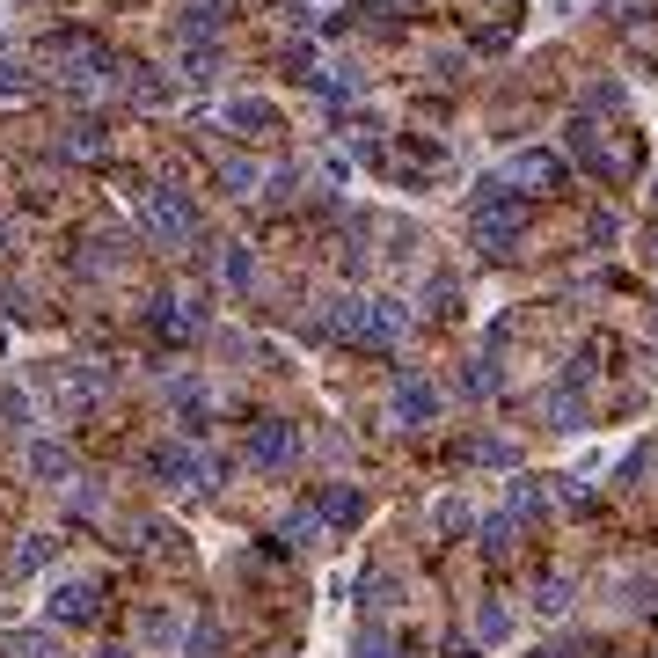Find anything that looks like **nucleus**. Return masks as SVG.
Returning <instances> with one entry per match:
<instances>
[{
  "label": "nucleus",
  "instance_id": "f257e3e1",
  "mask_svg": "<svg viewBox=\"0 0 658 658\" xmlns=\"http://www.w3.org/2000/svg\"><path fill=\"white\" fill-rule=\"evenodd\" d=\"M512 183H549V191H556V183H563V161L556 154H520L498 183H490V191H512Z\"/></svg>",
  "mask_w": 658,
  "mask_h": 658
},
{
  "label": "nucleus",
  "instance_id": "f03ea898",
  "mask_svg": "<svg viewBox=\"0 0 658 658\" xmlns=\"http://www.w3.org/2000/svg\"><path fill=\"white\" fill-rule=\"evenodd\" d=\"M249 461H264V468H278V461H293V432L286 425H264L249 439Z\"/></svg>",
  "mask_w": 658,
  "mask_h": 658
},
{
  "label": "nucleus",
  "instance_id": "7ed1b4c3",
  "mask_svg": "<svg viewBox=\"0 0 658 658\" xmlns=\"http://www.w3.org/2000/svg\"><path fill=\"white\" fill-rule=\"evenodd\" d=\"M52 615L59 622H88V615H96V585H66V593L52 600Z\"/></svg>",
  "mask_w": 658,
  "mask_h": 658
},
{
  "label": "nucleus",
  "instance_id": "20e7f679",
  "mask_svg": "<svg viewBox=\"0 0 658 658\" xmlns=\"http://www.w3.org/2000/svg\"><path fill=\"white\" fill-rule=\"evenodd\" d=\"M395 410H403V417H432V388L425 381H403V388H395Z\"/></svg>",
  "mask_w": 658,
  "mask_h": 658
}]
</instances>
